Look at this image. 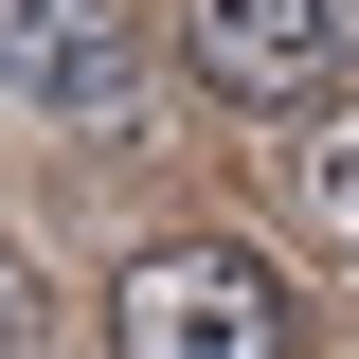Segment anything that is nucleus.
I'll return each mask as SVG.
<instances>
[{
  "label": "nucleus",
  "instance_id": "2",
  "mask_svg": "<svg viewBox=\"0 0 359 359\" xmlns=\"http://www.w3.org/2000/svg\"><path fill=\"white\" fill-rule=\"evenodd\" d=\"M0 90L72 108V126H126L144 108V18L126 0H0Z\"/></svg>",
  "mask_w": 359,
  "mask_h": 359
},
{
  "label": "nucleus",
  "instance_id": "4",
  "mask_svg": "<svg viewBox=\"0 0 359 359\" xmlns=\"http://www.w3.org/2000/svg\"><path fill=\"white\" fill-rule=\"evenodd\" d=\"M306 216L359 252V108H306Z\"/></svg>",
  "mask_w": 359,
  "mask_h": 359
},
{
  "label": "nucleus",
  "instance_id": "1",
  "mask_svg": "<svg viewBox=\"0 0 359 359\" xmlns=\"http://www.w3.org/2000/svg\"><path fill=\"white\" fill-rule=\"evenodd\" d=\"M108 341L126 359H306V306H287V269L233 252V233H162V252L108 269Z\"/></svg>",
  "mask_w": 359,
  "mask_h": 359
},
{
  "label": "nucleus",
  "instance_id": "5",
  "mask_svg": "<svg viewBox=\"0 0 359 359\" xmlns=\"http://www.w3.org/2000/svg\"><path fill=\"white\" fill-rule=\"evenodd\" d=\"M36 341H54V306H36V269L0 252V359H36Z\"/></svg>",
  "mask_w": 359,
  "mask_h": 359
},
{
  "label": "nucleus",
  "instance_id": "3",
  "mask_svg": "<svg viewBox=\"0 0 359 359\" xmlns=\"http://www.w3.org/2000/svg\"><path fill=\"white\" fill-rule=\"evenodd\" d=\"M180 54L233 108H323L341 90V0H180Z\"/></svg>",
  "mask_w": 359,
  "mask_h": 359
}]
</instances>
